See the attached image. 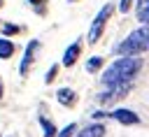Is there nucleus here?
Returning <instances> with one entry per match:
<instances>
[{
    "label": "nucleus",
    "mask_w": 149,
    "mask_h": 137,
    "mask_svg": "<svg viewBox=\"0 0 149 137\" xmlns=\"http://www.w3.org/2000/svg\"><path fill=\"white\" fill-rule=\"evenodd\" d=\"M100 65H102V58H100V56H93V58H88V63H86V72H98Z\"/></svg>",
    "instance_id": "f8f14e48"
},
{
    "label": "nucleus",
    "mask_w": 149,
    "mask_h": 137,
    "mask_svg": "<svg viewBox=\"0 0 149 137\" xmlns=\"http://www.w3.org/2000/svg\"><path fill=\"white\" fill-rule=\"evenodd\" d=\"M74 130H77V125H74V123H68L63 130H58V137H72Z\"/></svg>",
    "instance_id": "ddd939ff"
},
{
    "label": "nucleus",
    "mask_w": 149,
    "mask_h": 137,
    "mask_svg": "<svg viewBox=\"0 0 149 137\" xmlns=\"http://www.w3.org/2000/svg\"><path fill=\"white\" fill-rule=\"evenodd\" d=\"M56 100H58L61 104H74V91H70V88H61V91L56 93Z\"/></svg>",
    "instance_id": "9d476101"
},
{
    "label": "nucleus",
    "mask_w": 149,
    "mask_h": 137,
    "mask_svg": "<svg viewBox=\"0 0 149 137\" xmlns=\"http://www.w3.org/2000/svg\"><path fill=\"white\" fill-rule=\"evenodd\" d=\"M79 51H81V42H72V44L65 49V53H63V65H65V67L74 65L77 58H79Z\"/></svg>",
    "instance_id": "39448f33"
},
{
    "label": "nucleus",
    "mask_w": 149,
    "mask_h": 137,
    "mask_svg": "<svg viewBox=\"0 0 149 137\" xmlns=\"http://www.w3.org/2000/svg\"><path fill=\"white\" fill-rule=\"evenodd\" d=\"M2 33H5V35H14V33H19V26H14V23H5V26H2Z\"/></svg>",
    "instance_id": "4468645a"
},
{
    "label": "nucleus",
    "mask_w": 149,
    "mask_h": 137,
    "mask_svg": "<svg viewBox=\"0 0 149 137\" xmlns=\"http://www.w3.org/2000/svg\"><path fill=\"white\" fill-rule=\"evenodd\" d=\"M107 116L114 118V121H119L121 125H135V123H140V116H137L133 109H114V111H109Z\"/></svg>",
    "instance_id": "20e7f679"
},
{
    "label": "nucleus",
    "mask_w": 149,
    "mask_h": 137,
    "mask_svg": "<svg viewBox=\"0 0 149 137\" xmlns=\"http://www.w3.org/2000/svg\"><path fill=\"white\" fill-rule=\"evenodd\" d=\"M149 51V26H140L135 28L123 42H119L116 46V53L123 58V56H140Z\"/></svg>",
    "instance_id": "f03ea898"
},
{
    "label": "nucleus",
    "mask_w": 149,
    "mask_h": 137,
    "mask_svg": "<svg viewBox=\"0 0 149 137\" xmlns=\"http://www.w3.org/2000/svg\"><path fill=\"white\" fill-rule=\"evenodd\" d=\"M56 72H58V65H51V67H49V72H47V77H44V81H47V84H49V81H54Z\"/></svg>",
    "instance_id": "dca6fc26"
},
{
    "label": "nucleus",
    "mask_w": 149,
    "mask_h": 137,
    "mask_svg": "<svg viewBox=\"0 0 149 137\" xmlns=\"http://www.w3.org/2000/svg\"><path fill=\"white\" fill-rule=\"evenodd\" d=\"M142 67V58L137 56H123V58H116L102 74V84L107 88H119V86H128L135 74L140 72Z\"/></svg>",
    "instance_id": "f257e3e1"
},
{
    "label": "nucleus",
    "mask_w": 149,
    "mask_h": 137,
    "mask_svg": "<svg viewBox=\"0 0 149 137\" xmlns=\"http://www.w3.org/2000/svg\"><path fill=\"white\" fill-rule=\"evenodd\" d=\"M109 14H112V5H105V7H102L98 14H95V19H93V26H91V30H88V44H95V42L100 39V35H102V28H105V23H107Z\"/></svg>",
    "instance_id": "7ed1b4c3"
},
{
    "label": "nucleus",
    "mask_w": 149,
    "mask_h": 137,
    "mask_svg": "<svg viewBox=\"0 0 149 137\" xmlns=\"http://www.w3.org/2000/svg\"><path fill=\"white\" fill-rule=\"evenodd\" d=\"M0 98H2V84H0Z\"/></svg>",
    "instance_id": "a211bd4d"
},
{
    "label": "nucleus",
    "mask_w": 149,
    "mask_h": 137,
    "mask_svg": "<svg viewBox=\"0 0 149 137\" xmlns=\"http://www.w3.org/2000/svg\"><path fill=\"white\" fill-rule=\"evenodd\" d=\"M107 130H105V125L102 123H91V125H86L81 132H77L74 137H102Z\"/></svg>",
    "instance_id": "0eeeda50"
},
{
    "label": "nucleus",
    "mask_w": 149,
    "mask_h": 137,
    "mask_svg": "<svg viewBox=\"0 0 149 137\" xmlns=\"http://www.w3.org/2000/svg\"><path fill=\"white\" fill-rule=\"evenodd\" d=\"M12 53H14V42L7 39V37H0V58L7 60Z\"/></svg>",
    "instance_id": "1a4fd4ad"
},
{
    "label": "nucleus",
    "mask_w": 149,
    "mask_h": 137,
    "mask_svg": "<svg viewBox=\"0 0 149 137\" xmlns=\"http://www.w3.org/2000/svg\"><path fill=\"white\" fill-rule=\"evenodd\" d=\"M28 2H33V5H42V0H28Z\"/></svg>",
    "instance_id": "f3484780"
},
{
    "label": "nucleus",
    "mask_w": 149,
    "mask_h": 137,
    "mask_svg": "<svg viewBox=\"0 0 149 137\" xmlns=\"http://www.w3.org/2000/svg\"><path fill=\"white\" fill-rule=\"evenodd\" d=\"M130 7H133V0H119V12L121 14H126Z\"/></svg>",
    "instance_id": "2eb2a0df"
},
{
    "label": "nucleus",
    "mask_w": 149,
    "mask_h": 137,
    "mask_svg": "<svg viewBox=\"0 0 149 137\" xmlns=\"http://www.w3.org/2000/svg\"><path fill=\"white\" fill-rule=\"evenodd\" d=\"M40 125L44 128V137H58V132H56L54 123H51V121H47L44 116H40Z\"/></svg>",
    "instance_id": "9b49d317"
},
{
    "label": "nucleus",
    "mask_w": 149,
    "mask_h": 137,
    "mask_svg": "<svg viewBox=\"0 0 149 137\" xmlns=\"http://www.w3.org/2000/svg\"><path fill=\"white\" fill-rule=\"evenodd\" d=\"M0 5H2V0H0Z\"/></svg>",
    "instance_id": "6ab92c4d"
},
{
    "label": "nucleus",
    "mask_w": 149,
    "mask_h": 137,
    "mask_svg": "<svg viewBox=\"0 0 149 137\" xmlns=\"http://www.w3.org/2000/svg\"><path fill=\"white\" fill-rule=\"evenodd\" d=\"M40 46V42L37 39H33L28 46H26V53H23V60H21V65H19V72L21 74H26L28 72V65H30V60H33V56H35V49Z\"/></svg>",
    "instance_id": "423d86ee"
},
{
    "label": "nucleus",
    "mask_w": 149,
    "mask_h": 137,
    "mask_svg": "<svg viewBox=\"0 0 149 137\" xmlns=\"http://www.w3.org/2000/svg\"><path fill=\"white\" fill-rule=\"evenodd\" d=\"M137 21L149 26V0H137Z\"/></svg>",
    "instance_id": "6e6552de"
}]
</instances>
